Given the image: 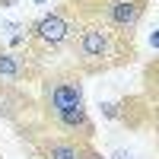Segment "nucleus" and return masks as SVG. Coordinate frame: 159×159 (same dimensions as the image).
Listing matches in <instances>:
<instances>
[{"label": "nucleus", "mask_w": 159, "mask_h": 159, "mask_svg": "<svg viewBox=\"0 0 159 159\" xmlns=\"http://www.w3.org/2000/svg\"><path fill=\"white\" fill-rule=\"evenodd\" d=\"M137 57L134 35L118 32L105 22H83L70 42V67L80 76H99L118 67H127Z\"/></svg>", "instance_id": "obj_1"}, {"label": "nucleus", "mask_w": 159, "mask_h": 159, "mask_svg": "<svg viewBox=\"0 0 159 159\" xmlns=\"http://www.w3.org/2000/svg\"><path fill=\"white\" fill-rule=\"evenodd\" d=\"M61 7L80 25L83 22H105L118 32L134 35V29L140 25L143 13L150 7V0H64Z\"/></svg>", "instance_id": "obj_2"}, {"label": "nucleus", "mask_w": 159, "mask_h": 159, "mask_svg": "<svg viewBox=\"0 0 159 159\" xmlns=\"http://www.w3.org/2000/svg\"><path fill=\"white\" fill-rule=\"evenodd\" d=\"M80 32V22L70 16L64 7H57L54 13H45L42 19H35L29 25V35H25V54H29L38 67L57 54L61 48H70V42Z\"/></svg>", "instance_id": "obj_3"}, {"label": "nucleus", "mask_w": 159, "mask_h": 159, "mask_svg": "<svg viewBox=\"0 0 159 159\" xmlns=\"http://www.w3.org/2000/svg\"><path fill=\"white\" fill-rule=\"evenodd\" d=\"M73 67L70 70H54V73H42L38 86H42V96H38V115L42 118H57L70 108H83V83Z\"/></svg>", "instance_id": "obj_4"}, {"label": "nucleus", "mask_w": 159, "mask_h": 159, "mask_svg": "<svg viewBox=\"0 0 159 159\" xmlns=\"http://www.w3.org/2000/svg\"><path fill=\"white\" fill-rule=\"evenodd\" d=\"M38 115V99H32L25 86H16V83H7L0 80V118L10 124H22L29 118Z\"/></svg>", "instance_id": "obj_5"}, {"label": "nucleus", "mask_w": 159, "mask_h": 159, "mask_svg": "<svg viewBox=\"0 0 159 159\" xmlns=\"http://www.w3.org/2000/svg\"><path fill=\"white\" fill-rule=\"evenodd\" d=\"M0 80L7 83H35L42 80V67L25 54V51H10V48H0Z\"/></svg>", "instance_id": "obj_6"}, {"label": "nucleus", "mask_w": 159, "mask_h": 159, "mask_svg": "<svg viewBox=\"0 0 159 159\" xmlns=\"http://www.w3.org/2000/svg\"><path fill=\"white\" fill-rule=\"evenodd\" d=\"M143 89H147L150 102H159V57L150 61L147 70H143Z\"/></svg>", "instance_id": "obj_7"}, {"label": "nucleus", "mask_w": 159, "mask_h": 159, "mask_svg": "<svg viewBox=\"0 0 159 159\" xmlns=\"http://www.w3.org/2000/svg\"><path fill=\"white\" fill-rule=\"evenodd\" d=\"M150 108H147V121L156 127V134H159V102H147Z\"/></svg>", "instance_id": "obj_8"}, {"label": "nucleus", "mask_w": 159, "mask_h": 159, "mask_svg": "<svg viewBox=\"0 0 159 159\" xmlns=\"http://www.w3.org/2000/svg\"><path fill=\"white\" fill-rule=\"evenodd\" d=\"M150 45H153V48H159V32H153V35H150Z\"/></svg>", "instance_id": "obj_9"}, {"label": "nucleus", "mask_w": 159, "mask_h": 159, "mask_svg": "<svg viewBox=\"0 0 159 159\" xmlns=\"http://www.w3.org/2000/svg\"><path fill=\"white\" fill-rule=\"evenodd\" d=\"M111 159H130V153H124V150H118V153H115Z\"/></svg>", "instance_id": "obj_10"}, {"label": "nucleus", "mask_w": 159, "mask_h": 159, "mask_svg": "<svg viewBox=\"0 0 159 159\" xmlns=\"http://www.w3.org/2000/svg\"><path fill=\"white\" fill-rule=\"evenodd\" d=\"M13 3H16V0H0V7H13Z\"/></svg>", "instance_id": "obj_11"}, {"label": "nucleus", "mask_w": 159, "mask_h": 159, "mask_svg": "<svg viewBox=\"0 0 159 159\" xmlns=\"http://www.w3.org/2000/svg\"><path fill=\"white\" fill-rule=\"evenodd\" d=\"M35 3H45V0H35Z\"/></svg>", "instance_id": "obj_12"}]
</instances>
